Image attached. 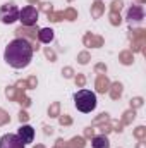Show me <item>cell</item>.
I'll use <instances>...</instances> for the list:
<instances>
[{
  "instance_id": "6da1fadb",
  "label": "cell",
  "mask_w": 146,
  "mask_h": 148,
  "mask_svg": "<svg viewBox=\"0 0 146 148\" xmlns=\"http://www.w3.org/2000/svg\"><path fill=\"white\" fill-rule=\"evenodd\" d=\"M3 59L12 69H24L29 66V62L33 59V47L28 40L16 38L5 47Z\"/></svg>"
},
{
  "instance_id": "7a4b0ae2",
  "label": "cell",
  "mask_w": 146,
  "mask_h": 148,
  "mask_svg": "<svg viewBox=\"0 0 146 148\" xmlns=\"http://www.w3.org/2000/svg\"><path fill=\"white\" fill-rule=\"evenodd\" d=\"M96 95L91 91V90H79L76 95H74V105L76 109L83 114H89L96 109Z\"/></svg>"
},
{
  "instance_id": "3957f363",
  "label": "cell",
  "mask_w": 146,
  "mask_h": 148,
  "mask_svg": "<svg viewBox=\"0 0 146 148\" xmlns=\"http://www.w3.org/2000/svg\"><path fill=\"white\" fill-rule=\"evenodd\" d=\"M0 21L3 24H12L19 21V9L14 3H5L0 7Z\"/></svg>"
},
{
  "instance_id": "277c9868",
  "label": "cell",
  "mask_w": 146,
  "mask_h": 148,
  "mask_svg": "<svg viewBox=\"0 0 146 148\" xmlns=\"http://www.w3.org/2000/svg\"><path fill=\"white\" fill-rule=\"evenodd\" d=\"M38 9L33 7V5H26L19 10V21L23 23V26H35L38 21Z\"/></svg>"
},
{
  "instance_id": "5b68a950",
  "label": "cell",
  "mask_w": 146,
  "mask_h": 148,
  "mask_svg": "<svg viewBox=\"0 0 146 148\" xmlns=\"http://www.w3.org/2000/svg\"><path fill=\"white\" fill-rule=\"evenodd\" d=\"M24 147L26 145L17 138V134L7 133V134H3L0 138V148H24Z\"/></svg>"
},
{
  "instance_id": "8992f818",
  "label": "cell",
  "mask_w": 146,
  "mask_h": 148,
  "mask_svg": "<svg viewBox=\"0 0 146 148\" xmlns=\"http://www.w3.org/2000/svg\"><path fill=\"white\" fill-rule=\"evenodd\" d=\"M17 138H19L24 145L33 143V140H35V129H33L29 124H24V126H21V127L17 129Z\"/></svg>"
},
{
  "instance_id": "52a82bcc",
  "label": "cell",
  "mask_w": 146,
  "mask_h": 148,
  "mask_svg": "<svg viewBox=\"0 0 146 148\" xmlns=\"http://www.w3.org/2000/svg\"><path fill=\"white\" fill-rule=\"evenodd\" d=\"M143 17H145V12H143V7H139V5H132L129 9V12H127V19H129L131 24L132 23H136V24L141 23Z\"/></svg>"
},
{
  "instance_id": "ba28073f",
  "label": "cell",
  "mask_w": 146,
  "mask_h": 148,
  "mask_svg": "<svg viewBox=\"0 0 146 148\" xmlns=\"http://www.w3.org/2000/svg\"><path fill=\"white\" fill-rule=\"evenodd\" d=\"M91 147L93 148H110V140L105 134H98L91 140Z\"/></svg>"
},
{
  "instance_id": "9c48e42d",
  "label": "cell",
  "mask_w": 146,
  "mask_h": 148,
  "mask_svg": "<svg viewBox=\"0 0 146 148\" xmlns=\"http://www.w3.org/2000/svg\"><path fill=\"white\" fill-rule=\"evenodd\" d=\"M53 38H55V33H53L52 28H43L38 33V40L41 43H50V41H53Z\"/></svg>"
}]
</instances>
